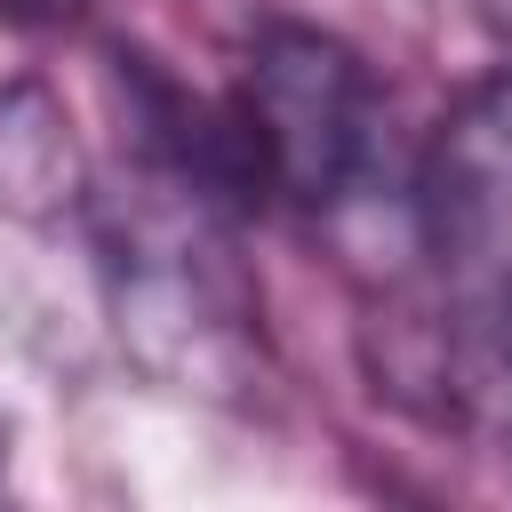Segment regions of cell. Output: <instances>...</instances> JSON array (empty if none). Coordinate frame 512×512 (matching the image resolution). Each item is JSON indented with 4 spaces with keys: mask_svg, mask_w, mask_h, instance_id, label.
Masks as SVG:
<instances>
[{
    "mask_svg": "<svg viewBox=\"0 0 512 512\" xmlns=\"http://www.w3.org/2000/svg\"><path fill=\"white\" fill-rule=\"evenodd\" d=\"M88 0H0V16L8 24H32V32H48V24H72Z\"/></svg>",
    "mask_w": 512,
    "mask_h": 512,
    "instance_id": "cell-3",
    "label": "cell"
},
{
    "mask_svg": "<svg viewBox=\"0 0 512 512\" xmlns=\"http://www.w3.org/2000/svg\"><path fill=\"white\" fill-rule=\"evenodd\" d=\"M432 224H440V256H456V272L488 296V312L512 336V96L472 112L440 152Z\"/></svg>",
    "mask_w": 512,
    "mask_h": 512,
    "instance_id": "cell-2",
    "label": "cell"
},
{
    "mask_svg": "<svg viewBox=\"0 0 512 512\" xmlns=\"http://www.w3.org/2000/svg\"><path fill=\"white\" fill-rule=\"evenodd\" d=\"M232 112L256 144L264 184L296 208H344L384 160V104L368 64L312 24H272L256 40Z\"/></svg>",
    "mask_w": 512,
    "mask_h": 512,
    "instance_id": "cell-1",
    "label": "cell"
}]
</instances>
